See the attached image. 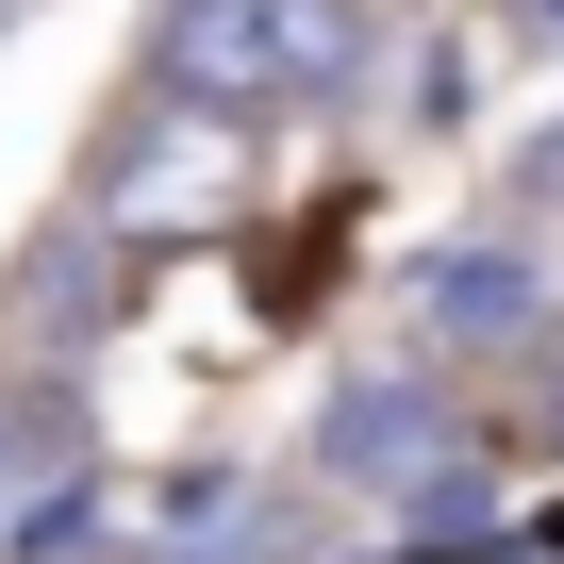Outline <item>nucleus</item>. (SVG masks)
Masks as SVG:
<instances>
[{"mask_svg": "<svg viewBox=\"0 0 564 564\" xmlns=\"http://www.w3.org/2000/svg\"><path fill=\"white\" fill-rule=\"evenodd\" d=\"M150 67L199 117H282V100H333L366 67V0H166Z\"/></svg>", "mask_w": 564, "mask_h": 564, "instance_id": "f257e3e1", "label": "nucleus"}]
</instances>
